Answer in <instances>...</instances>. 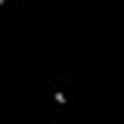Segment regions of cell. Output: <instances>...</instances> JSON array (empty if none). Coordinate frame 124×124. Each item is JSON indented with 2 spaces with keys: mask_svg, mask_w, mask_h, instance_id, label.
I'll use <instances>...</instances> for the list:
<instances>
[{
  "mask_svg": "<svg viewBox=\"0 0 124 124\" xmlns=\"http://www.w3.org/2000/svg\"><path fill=\"white\" fill-rule=\"evenodd\" d=\"M53 99H56L59 106H65V102H68V96H65V93H62V90H56V93H53Z\"/></svg>",
  "mask_w": 124,
  "mask_h": 124,
  "instance_id": "1",
  "label": "cell"
}]
</instances>
